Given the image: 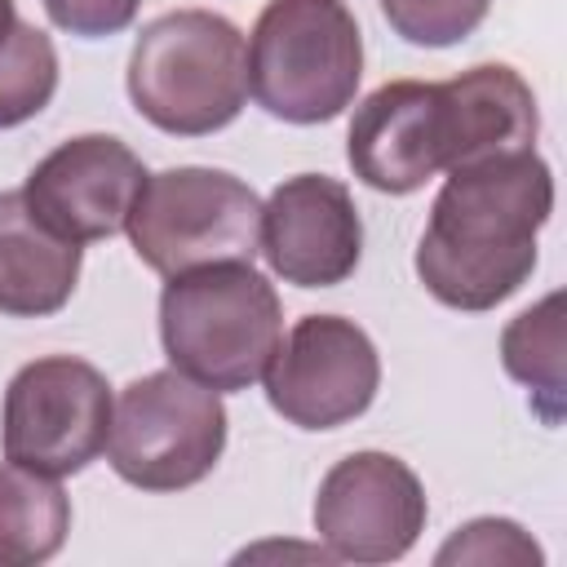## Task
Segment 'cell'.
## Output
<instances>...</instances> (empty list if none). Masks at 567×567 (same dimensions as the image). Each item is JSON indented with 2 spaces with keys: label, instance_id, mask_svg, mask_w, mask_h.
<instances>
[{
  "label": "cell",
  "instance_id": "6",
  "mask_svg": "<svg viewBox=\"0 0 567 567\" xmlns=\"http://www.w3.org/2000/svg\"><path fill=\"white\" fill-rule=\"evenodd\" d=\"M124 230L137 261L164 279L217 261H252L261 252V199L226 168H164L146 173Z\"/></svg>",
  "mask_w": 567,
  "mask_h": 567
},
{
  "label": "cell",
  "instance_id": "5",
  "mask_svg": "<svg viewBox=\"0 0 567 567\" xmlns=\"http://www.w3.org/2000/svg\"><path fill=\"white\" fill-rule=\"evenodd\" d=\"M363 75V35L341 0H270L248 35V93L284 124L337 120Z\"/></svg>",
  "mask_w": 567,
  "mask_h": 567
},
{
  "label": "cell",
  "instance_id": "10",
  "mask_svg": "<svg viewBox=\"0 0 567 567\" xmlns=\"http://www.w3.org/2000/svg\"><path fill=\"white\" fill-rule=\"evenodd\" d=\"M425 487L408 461L390 452L341 456L315 496V532L332 558L394 563L425 532Z\"/></svg>",
  "mask_w": 567,
  "mask_h": 567
},
{
  "label": "cell",
  "instance_id": "12",
  "mask_svg": "<svg viewBox=\"0 0 567 567\" xmlns=\"http://www.w3.org/2000/svg\"><path fill=\"white\" fill-rule=\"evenodd\" d=\"M261 257L284 284L337 288L363 257L354 195L323 173H297L261 204Z\"/></svg>",
  "mask_w": 567,
  "mask_h": 567
},
{
  "label": "cell",
  "instance_id": "13",
  "mask_svg": "<svg viewBox=\"0 0 567 567\" xmlns=\"http://www.w3.org/2000/svg\"><path fill=\"white\" fill-rule=\"evenodd\" d=\"M84 248L53 235L22 199L0 190V310L13 319L58 315L80 284Z\"/></svg>",
  "mask_w": 567,
  "mask_h": 567
},
{
  "label": "cell",
  "instance_id": "2",
  "mask_svg": "<svg viewBox=\"0 0 567 567\" xmlns=\"http://www.w3.org/2000/svg\"><path fill=\"white\" fill-rule=\"evenodd\" d=\"M554 213V173L536 146L447 168L416 244V279L452 310H496L536 270V235Z\"/></svg>",
  "mask_w": 567,
  "mask_h": 567
},
{
  "label": "cell",
  "instance_id": "15",
  "mask_svg": "<svg viewBox=\"0 0 567 567\" xmlns=\"http://www.w3.org/2000/svg\"><path fill=\"white\" fill-rule=\"evenodd\" d=\"M501 363L505 372L527 385L532 412L545 425L563 421V292L540 297L501 332Z\"/></svg>",
  "mask_w": 567,
  "mask_h": 567
},
{
  "label": "cell",
  "instance_id": "11",
  "mask_svg": "<svg viewBox=\"0 0 567 567\" xmlns=\"http://www.w3.org/2000/svg\"><path fill=\"white\" fill-rule=\"evenodd\" d=\"M146 182L142 159L111 133H84L53 146L22 186L27 208L62 239L93 244L124 230Z\"/></svg>",
  "mask_w": 567,
  "mask_h": 567
},
{
  "label": "cell",
  "instance_id": "17",
  "mask_svg": "<svg viewBox=\"0 0 567 567\" xmlns=\"http://www.w3.org/2000/svg\"><path fill=\"white\" fill-rule=\"evenodd\" d=\"M492 0H381L394 35L421 49H447L478 31Z\"/></svg>",
  "mask_w": 567,
  "mask_h": 567
},
{
  "label": "cell",
  "instance_id": "19",
  "mask_svg": "<svg viewBox=\"0 0 567 567\" xmlns=\"http://www.w3.org/2000/svg\"><path fill=\"white\" fill-rule=\"evenodd\" d=\"M142 0H44V13L53 18V27L84 35V40H102L124 31L137 18Z\"/></svg>",
  "mask_w": 567,
  "mask_h": 567
},
{
  "label": "cell",
  "instance_id": "14",
  "mask_svg": "<svg viewBox=\"0 0 567 567\" xmlns=\"http://www.w3.org/2000/svg\"><path fill=\"white\" fill-rule=\"evenodd\" d=\"M71 532V496L35 470L0 465V567L49 563Z\"/></svg>",
  "mask_w": 567,
  "mask_h": 567
},
{
  "label": "cell",
  "instance_id": "4",
  "mask_svg": "<svg viewBox=\"0 0 567 567\" xmlns=\"http://www.w3.org/2000/svg\"><path fill=\"white\" fill-rule=\"evenodd\" d=\"M128 97L173 137L226 128L248 102L244 31L213 9H173L142 27L128 53Z\"/></svg>",
  "mask_w": 567,
  "mask_h": 567
},
{
  "label": "cell",
  "instance_id": "18",
  "mask_svg": "<svg viewBox=\"0 0 567 567\" xmlns=\"http://www.w3.org/2000/svg\"><path fill=\"white\" fill-rule=\"evenodd\" d=\"M434 563H545L540 545L509 518H474L447 536Z\"/></svg>",
  "mask_w": 567,
  "mask_h": 567
},
{
  "label": "cell",
  "instance_id": "16",
  "mask_svg": "<svg viewBox=\"0 0 567 567\" xmlns=\"http://www.w3.org/2000/svg\"><path fill=\"white\" fill-rule=\"evenodd\" d=\"M53 93H58V49L40 27L18 22L0 49V128L40 115L53 102Z\"/></svg>",
  "mask_w": 567,
  "mask_h": 567
},
{
  "label": "cell",
  "instance_id": "7",
  "mask_svg": "<svg viewBox=\"0 0 567 567\" xmlns=\"http://www.w3.org/2000/svg\"><path fill=\"white\" fill-rule=\"evenodd\" d=\"M226 452V403L177 368L124 385L111 408L106 461L142 492H182L213 474Z\"/></svg>",
  "mask_w": 567,
  "mask_h": 567
},
{
  "label": "cell",
  "instance_id": "8",
  "mask_svg": "<svg viewBox=\"0 0 567 567\" xmlns=\"http://www.w3.org/2000/svg\"><path fill=\"white\" fill-rule=\"evenodd\" d=\"M111 434V385L75 354H44L13 372L0 412L4 461L62 478L80 474Z\"/></svg>",
  "mask_w": 567,
  "mask_h": 567
},
{
  "label": "cell",
  "instance_id": "9",
  "mask_svg": "<svg viewBox=\"0 0 567 567\" xmlns=\"http://www.w3.org/2000/svg\"><path fill=\"white\" fill-rule=\"evenodd\" d=\"M270 408L297 430H337L363 416L381 385L372 337L341 315H306L279 341L266 368Z\"/></svg>",
  "mask_w": 567,
  "mask_h": 567
},
{
  "label": "cell",
  "instance_id": "3",
  "mask_svg": "<svg viewBox=\"0 0 567 567\" xmlns=\"http://www.w3.org/2000/svg\"><path fill=\"white\" fill-rule=\"evenodd\" d=\"M159 341L177 372L226 394L266 377L284 341V306L252 261H217L168 275L159 292Z\"/></svg>",
  "mask_w": 567,
  "mask_h": 567
},
{
  "label": "cell",
  "instance_id": "20",
  "mask_svg": "<svg viewBox=\"0 0 567 567\" xmlns=\"http://www.w3.org/2000/svg\"><path fill=\"white\" fill-rule=\"evenodd\" d=\"M22 18H18V9H13V0H0V49H4V40L13 35V27H18Z\"/></svg>",
  "mask_w": 567,
  "mask_h": 567
},
{
  "label": "cell",
  "instance_id": "1",
  "mask_svg": "<svg viewBox=\"0 0 567 567\" xmlns=\"http://www.w3.org/2000/svg\"><path fill=\"white\" fill-rule=\"evenodd\" d=\"M532 84L505 66L483 62L452 80H390L372 89L350 120L346 159L354 177L381 195H412L434 173L536 146Z\"/></svg>",
  "mask_w": 567,
  "mask_h": 567
}]
</instances>
